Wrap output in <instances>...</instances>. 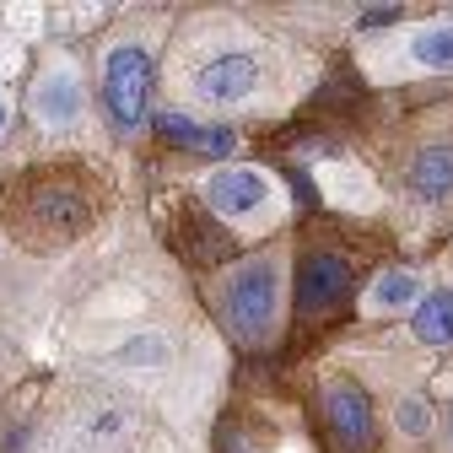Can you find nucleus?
<instances>
[{
    "mask_svg": "<svg viewBox=\"0 0 453 453\" xmlns=\"http://www.w3.org/2000/svg\"><path fill=\"white\" fill-rule=\"evenodd\" d=\"M221 308L233 319L238 334H265L275 319V265L270 259H249L221 292Z\"/></svg>",
    "mask_w": 453,
    "mask_h": 453,
    "instance_id": "obj_2",
    "label": "nucleus"
},
{
    "mask_svg": "<svg viewBox=\"0 0 453 453\" xmlns=\"http://www.w3.org/2000/svg\"><path fill=\"white\" fill-rule=\"evenodd\" d=\"M33 108L43 113V125H71L76 113H81V87H76V76H65V71H54V76H49V81L38 87Z\"/></svg>",
    "mask_w": 453,
    "mask_h": 453,
    "instance_id": "obj_7",
    "label": "nucleus"
},
{
    "mask_svg": "<svg viewBox=\"0 0 453 453\" xmlns=\"http://www.w3.org/2000/svg\"><path fill=\"white\" fill-rule=\"evenodd\" d=\"M421 346H453V292H432L411 319Z\"/></svg>",
    "mask_w": 453,
    "mask_h": 453,
    "instance_id": "obj_9",
    "label": "nucleus"
},
{
    "mask_svg": "<svg viewBox=\"0 0 453 453\" xmlns=\"http://www.w3.org/2000/svg\"><path fill=\"white\" fill-rule=\"evenodd\" d=\"M411 189L426 195V200H437V195L453 189V146H432V151H421L411 162Z\"/></svg>",
    "mask_w": 453,
    "mask_h": 453,
    "instance_id": "obj_8",
    "label": "nucleus"
},
{
    "mask_svg": "<svg viewBox=\"0 0 453 453\" xmlns=\"http://www.w3.org/2000/svg\"><path fill=\"white\" fill-rule=\"evenodd\" d=\"M265 173H254V167H216V173L205 179V205L221 211V216H243L265 200Z\"/></svg>",
    "mask_w": 453,
    "mask_h": 453,
    "instance_id": "obj_5",
    "label": "nucleus"
},
{
    "mask_svg": "<svg viewBox=\"0 0 453 453\" xmlns=\"http://www.w3.org/2000/svg\"><path fill=\"white\" fill-rule=\"evenodd\" d=\"M157 130L162 135H173V141H184V146H205V151H233V130H200V125H189V119H179V113H162L157 119Z\"/></svg>",
    "mask_w": 453,
    "mask_h": 453,
    "instance_id": "obj_10",
    "label": "nucleus"
},
{
    "mask_svg": "<svg viewBox=\"0 0 453 453\" xmlns=\"http://www.w3.org/2000/svg\"><path fill=\"white\" fill-rule=\"evenodd\" d=\"M0 130H6V97H0Z\"/></svg>",
    "mask_w": 453,
    "mask_h": 453,
    "instance_id": "obj_15",
    "label": "nucleus"
},
{
    "mask_svg": "<svg viewBox=\"0 0 453 453\" xmlns=\"http://www.w3.org/2000/svg\"><path fill=\"white\" fill-rule=\"evenodd\" d=\"M103 103H108L113 125H119L125 135L141 130L146 103H151V54L141 43L108 49V60H103Z\"/></svg>",
    "mask_w": 453,
    "mask_h": 453,
    "instance_id": "obj_1",
    "label": "nucleus"
},
{
    "mask_svg": "<svg viewBox=\"0 0 453 453\" xmlns=\"http://www.w3.org/2000/svg\"><path fill=\"white\" fill-rule=\"evenodd\" d=\"M394 17H400V6H372V12H362V27H383Z\"/></svg>",
    "mask_w": 453,
    "mask_h": 453,
    "instance_id": "obj_14",
    "label": "nucleus"
},
{
    "mask_svg": "<svg viewBox=\"0 0 453 453\" xmlns=\"http://www.w3.org/2000/svg\"><path fill=\"white\" fill-rule=\"evenodd\" d=\"M351 287H357V275H351V265L340 254H308L303 270H297V308L308 319L334 313L340 303L351 297Z\"/></svg>",
    "mask_w": 453,
    "mask_h": 453,
    "instance_id": "obj_3",
    "label": "nucleus"
},
{
    "mask_svg": "<svg viewBox=\"0 0 453 453\" xmlns=\"http://www.w3.org/2000/svg\"><path fill=\"white\" fill-rule=\"evenodd\" d=\"M394 421H400V432H411V437H421V432L432 426V416H426V405H421V400H400Z\"/></svg>",
    "mask_w": 453,
    "mask_h": 453,
    "instance_id": "obj_13",
    "label": "nucleus"
},
{
    "mask_svg": "<svg viewBox=\"0 0 453 453\" xmlns=\"http://www.w3.org/2000/svg\"><path fill=\"white\" fill-rule=\"evenodd\" d=\"M411 54H416L421 65H432V71H453V22L448 27H426L411 43Z\"/></svg>",
    "mask_w": 453,
    "mask_h": 453,
    "instance_id": "obj_11",
    "label": "nucleus"
},
{
    "mask_svg": "<svg viewBox=\"0 0 453 453\" xmlns=\"http://www.w3.org/2000/svg\"><path fill=\"white\" fill-rule=\"evenodd\" d=\"M254 81H259V71H254L249 54H216V60H205L195 71V92L211 103H238L254 92Z\"/></svg>",
    "mask_w": 453,
    "mask_h": 453,
    "instance_id": "obj_4",
    "label": "nucleus"
},
{
    "mask_svg": "<svg viewBox=\"0 0 453 453\" xmlns=\"http://www.w3.org/2000/svg\"><path fill=\"white\" fill-rule=\"evenodd\" d=\"M416 297H421V280H416L411 270H388L378 287H372V303H378V308H411Z\"/></svg>",
    "mask_w": 453,
    "mask_h": 453,
    "instance_id": "obj_12",
    "label": "nucleus"
},
{
    "mask_svg": "<svg viewBox=\"0 0 453 453\" xmlns=\"http://www.w3.org/2000/svg\"><path fill=\"white\" fill-rule=\"evenodd\" d=\"M329 426H334V437L346 448L372 442V405H367V394L351 388V383H334L329 388Z\"/></svg>",
    "mask_w": 453,
    "mask_h": 453,
    "instance_id": "obj_6",
    "label": "nucleus"
}]
</instances>
